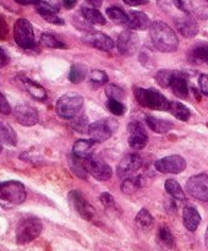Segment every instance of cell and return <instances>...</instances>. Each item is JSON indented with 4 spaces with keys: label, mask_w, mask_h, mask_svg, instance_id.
I'll return each mask as SVG.
<instances>
[{
    "label": "cell",
    "mask_w": 208,
    "mask_h": 251,
    "mask_svg": "<svg viewBox=\"0 0 208 251\" xmlns=\"http://www.w3.org/2000/svg\"><path fill=\"white\" fill-rule=\"evenodd\" d=\"M26 198V188L20 181L9 180L0 183V206L2 208H12L21 205Z\"/></svg>",
    "instance_id": "cell-2"
},
{
    "label": "cell",
    "mask_w": 208,
    "mask_h": 251,
    "mask_svg": "<svg viewBox=\"0 0 208 251\" xmlns=\"http://www.w3.org/2000/svg\"><path fill=\"white\" fill-rule=\"evenodd\" d=\"M164 189H165L166 193H168L171 198L175 199V200H185L186 199V195L185 193H184L183 188H181L180 184L176 180H174V179H168V180L165 181V184H164Z\"/></svg>",
    "instance_id": "cell-29"
},
{
    "label": "cell",
    "mask_w": 208,
    "mask_h": 251,
    "mask_svg": "<svg viewBox=\"0 0 208 251\" xmlns=\"http://www.w3.org/2000/svg\"><path fill=\"white\" fill-rule=\"evenodd\" d=\"M169 87L171 88L174 95L179 98H185L188 97V85H187V81H186L185 76L183 75L181 73H179L178 75L174 77V80L171 81L170 86Z\"/></svg>",
    "instance_id": "cell-21"
},
{
    "label": "cell",
    "mask_w": 208,
    "mask_h": 251,
    "mask_svg": "<svg viewBox=\"0 0 208 251\" xmlns=\"http://www.w3.org/2000/svg\"><path fill=\"white\" fill-rule=\"evenodd\" d=\"M168 110L176 119L181 120V122H187L191 117L190 109L180 102H170Z\"/></svg>",
    "instance_id": "cell-27"
},
{
    "label": "cell",
    "mask_w": 208,
    "mask_h": 251,
    "mask_svg": "<svg viewBox=\"0 0 208 251\" xmlns=\"http://www.w3.org/2000/svg\"><path fill=\"white\" fill-rule=\"evenodd\" d=\"M158 242L161 243V245H163L166 249H174L175 247V239H174L173 233L170 232L168 227L165 226H162L158 230Z\"/></svg>",
    "instance_id": "cell-31"
},
{
    "label": "cell",
    "mask_w": 208,
    "mask_h": 251,
    "mask_svg": "<svg viewBox=\"0 0 208 251\" xmlns=\"http://www.w3.org/2000/svg\"><path fill=\"white\" fill-rule=\"evenodd\" d=\"M117 122L113 118H104L88 125V135L94 144H100L109 140L116 132Z\"/></svg>",
    "instance_id": "cell-6"
},
{
    "label": "cell",
    "mask_w": 208,
    "mask_h": 251,
    "mask_svg": "<svg viewBox=\"0 0 208 251\" xmlns=\"http://www.w3.org/2000/svg\"><path fill=\"white\" fill-rule=\"evenodd\" d=\"M184 227L190 232H195L201 223V216L198 211L192 206H186L183 211Z\"/></svg>",
    "instance_id": "cell-19"
},
{
    "label": "cell",
    "mask_w": 208,
    "mask_h": 251,
    "mask_svg": "<svg viewBox=\"0 0 208 251\" xmlns=\"http://www.w3.org/2000/svg\"><path fill=\"white\" fill-rule=\"evenodd\" d=\"M107 15L112 21L117 22V24L126 25L127 14L122 9L117 6H110L107 9Z\"/></svg>",
    "instance_id": "cell-35"
},
{
    "label": "cell",
    "mask_w": 208,
    "mask_h": 251,
    "mask_svg": "<svg viewBox=\"0 0 208 251\" xmlns=\"http://www.w3.org/2000/svg\"><path fill=\"white\" fill-rule=\"evenodd\" d=\"M70 162V169L78 176V178L87 179V171L85 168V163H83V159L77 158L75 156H71L69 158Z\"/></svg>",
    "instance_id": "cell-33"
},
{
    "label": "cell",
    "mask_w": 208,
    "mask_h": 251,
    "mask_svg": "<svg viewBox=\"0 0 208 251\" xmlns=\"http://www.w3.org/2000/svg\"><path fill=\"white\" fill-rule=\"evenodd\" d=\"M135 98L139 102V105L144 108H149L153 110H168L169 102L159 91L153 90V88H142L135 87L134 88Z\"/></svg>",
    "instance_id": "cell-3"
},
{
    "label": "cell",
    "mask_w": 208,
    "mask_h": 251,
    "mask_svg": "<svg viewBox=\"0 0 208 251\" xmlns=\"http://www.w3.org/2000/svg\"><path fill=\"white\" fill-rule=\"evenodd\" d=\"M83 105V97L76 92L66 93L61 96L58 100L55 105L56 114L63 119H71L77 117L81 112V108Z\"/></svg>",
    "instance_id": "cell-5"
},
{
    "label": "cell",
    "mask_w": 208,
    "mask_h": 251,
    "mask_svg": "<svg viewBox=\"0 0 208 251\" xmlns=\"http://www.w3.org/2000/svg\"><path fill=\"white\" fill-rule=\"evenodd\" d=\"M88 122H87V118L85 115H80L77 118H73L72 119V129H75L77 132H83L88 131Z\"/></svg>",
    "instance_id": "cell-39"
},
{
    "label": "cell",
    "mask_w": 208,
    "mask_h": 251,
    "mask_svg": "<svg viewBox=\"0 0 208 251\" xmlns=\"http://www.w3.org/2000/svg\"><path fill=\"white\" fill-rule=\"evenodd\" d=\"M16 2L21 5H37L41 2V0H16Z\"/></svg>",
    "instance_id": "cell-50"
},
{
    "label": "cell",
    "mask_w": 208,
    "mask_h": 251,
    "mask_svg": "<svg viewBox=\"0 0 208 251\" xmlns=\"http://www.w3.org/2000/svg\"><path fill=\"white\" fill-rule=\"evenodd\" d=\"M88 78H90V82L94 86H103L105 83H108V81H109L107 73L103 70H98V69H94V70L91 71Z\"/></svg>",
    "instance_id": "cell-37"
},
{
    "label": "cell",
    "mask_w": 208,
    "mask_h": 251,
    "mask_svg": "<svg viewBox=\"0 0 208 251\" xmlns=\"http://www.w3.org/2000/svg\"><path fill=\"white\" fill-rule=\"evenodd\" d=\"M76 2H77V0H63V4L64 6L66 7V9H73L76 5Z\"/></svg>",
    "instance_id": "cell-49"
},
{
    "label": "cell",
    "mask_w": 208,
    "mask_h": 251,
    "mask_svg": "<svg viewBox=\"0 0 208 251\" xmlns=\"http://www.w3.org/2000/svg\"><path fill=\"white\" fill-rule=\"evenodd\" d=\"M135 221H136V223L142 228V229H149V228H152L154 222L152 215L149 213L148 210H146V208L139 210V212L136 215Z\"/></svg>",
    "instance_id": "cell-32"
},
{
    "label": "cell",
    "mask_w": 208,
    "mask_h": 251,
    "mask_svg": "<svg viewBox=\"0 0 208 251\" xmlns=\"http://www.w3.org/2000/svg\"><path fill=\"white\" fill-rule=\"evenodd\" d=\"M0 140L9 146H16L17 135L7 123L0 122Z\"/></svg>",
    "instance_id": "cell-25"
},
{
    "label": "cell",
    "mask_w": 208,
    "mask_h": 251,
    "mask_svg": "<svg viewBox=\"0 0 208 251\" xmlns=\"http://www.w3.org/2000/svg\"><path fill=\"white\" fill-rule=\"evenodd\" d=\"M14 114L16 122L19 124L23 125V126H33L39 120V115L36 108H33L29 104H26V103L16 105Z\"/></svg>",
    "instance_id": "cell-13"
},
{
    "label": "cell",
    "mask_w": 208,
    "mask_h": 251,
    "mask_svg": "<svg viewBox=\"0 0 208 251\" xmlns=\"http://www.w3.org/2000/svg\"><path fill=\"white\" fill-rule=\"evenodd\" d=\"M198 85H200L201 92L205 96H208V75L207 74H202L198 78Z\"/></svg>",
    "instance_id": "cell-45"
},
{
    "label": "cell",
    "mask_w": 208,
    "mask_h": 251,
    "mask_svg": "<svg viewBox=\"0 0 208 251\" xmlns=\"http://www.w3.org/2000/svg\"><path fill=\"white\" fill-rule=\"evenodd\" d=\"M122 1L130 6H139V5L148 4V0H122Z\"/></svg>",
    "instance_id": "cell-48"
},
{
    "label": "cell",
    "mask_w": 208,
    "mask_h": 251,
    "mask_svg": "<svg viewBox=\"0 0 208 251\" xmlns=\"http://www.w3.org/2000/svg\"><path fill=\"white\" fill-rule=\"evenodd\" d=\"M86 1L90 2V4L92 5V6H94V7H99L100 5H102L103 0H86Z\"/></svg>",
    "instance_id": "cell-51"
},
{
    "label": "cell",
    "mask_w": 208,
    "mask_h": 251,
    "mask_svg": "<svg viewBox=\"0 0 208 251\" xmlns=\"http://www.w3.org/2000/svg\"><path fill=\"white\" fill-rule=\"evenodd\" d=\"M9 63V55H7L6 51L2 48H0V68L5 66Z\"/></svg>",
    "instance_id": "cell-47"
},
{
    "label": "cell",
    "mask_w": 208,
    "mask_h": 251,
    "mask_svg": "<svg viewBox=\"0 0 208 251\" xmlns=\"http://www.w3.org/2000/svg\"><path fill=\"white\" fill-rule=\"evenodd\" d=\"M179 74V71H170V70H161L156 75V80L162 87H169L171 83V81L174 80L176 75Z\"/></svg>",
    "instance_id": "cell-36"
},
{
    "label": "cell",
    "mask_w": 208,
    "mask_h": 251,
    "mask_svg": "<svg viewBox=\"0 0 208 251\" xmlns=\"http://www.w3.org/2000/svg\"><path fill=\"white\" fill-rule=\"evenodd\" d=\"M93 147H94V142L92 140H77L73 144L72 156L77 157L80 159H86L87 157L91 156V152H92Z\"/></svg>",
    "instance_id": "cell-22"
},
{
    "label": "cell",
    "mask_w": 208,
    "mask_h": 251,
    "mask_svg": "<svg viewBox=\"0 0 208 251\" xmlns=\"http://www.w3.org/2000/svg\"><path fill=\"white\" fill-rule=\"evenodd\" d=\"M37 12L46 20V22L53 25H64V20L58 15V10L48 2H38L37 4Z\"/></svg>",
    "instance_id": "cell-18"
},
{
    "label": "cell",
    "mask_w": 208,
    "mask_h": 251,
    "mask_svg": "<svg viewBox=\"0 0 208 251\" xmlns=\"http://www.w3.org/2000/svg\"><path fill=\"white\" fill-rule=\"evenodd\" d=\"M143 178L142 176H130V178L125 179L124 183L121 185V191L125 195H132L136 193L137 190L143 186Z\"/></svg>",
    "instance_id": "cell-26"
},
{
    "label": "cell",
    "mask_w": 208,
    "mask_h": 251,
    "mask_svg": "<svg viewBox=\"0 0 208 251\" xmlns=\"http://www.w3.org/2000/svg\"><path fill=\"white\" fill-rule=\"evenodd\" d=\"M83 163H85V168L87 171V174L92 176L97 180L104 181L112 178V168L102 158H99V157H95L93 154H91L90 157L83 159Z\"/></svg>",
    "instance_id": "cell-8"
},
{
    "label": "cell",
    "mask_w": 208,
    "mask_h": 251,
    "mask_svg": "<svg viewBox=\"0 0 208 251\" xmlns=\"http://www.w3.org/2000/svg\"><path fill=\"white\" fill-rule=\"evenodd\" d=\"M149 36L154 48L163 53H173L178 49L179 39L173 28L162 21H156L151 24Z\"/></svg>",
    "instance_id": "cell-1"
},
{
    "label": "cell",
    "mask_w": 208,
    "mask_h": 251,
    "mask_svg": "<svg viewBox=\"0 0 208 251\" xmlns=\"http://www.w3.org/2000/svg\"><path fill=\"white\" fill-rule=\"evenodd\" d=\"M85 42L90 46L94 47L95 49H99L103 51H110L114 48L113 39L102 32H91L85 37Z\"/></svg>",
    "instance_id": "cell-16"
},
{
    "label": "cell",
    "mask_w": 208,
    "mask_h": 251,
    "mask_svg": "<svg viewBox=\"0 0 208 251\" xmlns=\"http://www.w3.org/2000/svg\"><path fill=\"white\" fill-rule=\"evenodd\" d=\"M107 108L110 113L114 115H122L125 113V105L122 104L120 100H108Z\"/></svg>",
    "instance_id": "cell-40"
},
{
    "label": "cell",
    "mask_w": 208,
    "mask_h": 251,
    "mask_svg": "<svg viewBox=\"0 0 208 251\" xmlns=\"http://www.w3.org/2000/svg\"><path fill=\"white\" fill-rule=\"evenodd\" d=\"M7 32H9L7 24L2 17H0V39H5V37L7 36Z\"/></svg>",
    "instance_id": "cell-46"
},
{
    "label": "cell",
    "mask_w": 208,
    "mask_h": 251,
    "mask_svg": "<svg viewBox=\"0 0 208 251\" xmlns=\"http://www.w3.org/2000/svg\"><path fill=\"white\" fill-rule=\"evenodd\" d=\"M129 146L134 150H142L148 142V136L141 123L132 122L129 124Z\"/></svg>",
    "instance_id": "cell-14"
},
{
    "label": "cell",
    "mask_w": 208,
    "mask_h": 251,
    "mask_svg": "<svg viewBox=\"0 0 208 251\" xmlns=\"http://www.w3.org/2000/svg\"><path fill=\"white\" fill-rule=\"evenodd\" d=\"M142 167V158L139 154H127L125 156L121 161L117 163L116 167V174L120 178H125V176H131L132 173L139 171Z\"/></svg>",
    "instance_id": "cell-15"
},
{
    "label": "cell",
    "mask_w": 208,
    "mask_h": 251,
    "mask_svg": "<svg viewBox=\"0 0 208 251\" xmlns=\"http://www.w3.org/2000/svg\"><path fill=\"white\" fill-rule=\"evenodd\" d=\"M116 48L117 51L120 54H122V55H134L139 48V36L132 31H124L117 37Z\"/></svg>",
    "instance_id": "cell-12"
},
{
    "label": "cell",
    "mask_w": 208,
    "mask_h": 251,
    "mask_svg": "<svg viewBox=\"0 0 208 251\" xmlns=\"http://www.w3.org/2000/svg\"><path fill=\"white\" fill-rule=\"evenodd\" d=\"M41 43L43 44L46 48L51 49H65L66 44L63 43L61 41H59L55 36L50 33H43L41 37Z\"/></svg>",
    "instance_id": "cell-34"
},
{
    "label": "cell",
    "mask_w": 208,
    "mask_h": 251,
    "mask_svg": "<svg viewBox=\"0 0 208 251\" xmlns=\"http://www.w3.org/2000/svg\"><path fill=\"white\" fill-rule=\"evenodd\" d=\"M2 151V146H1V144H0V152Z\"/></svg>",
    "instance_id": "cell-53"
},
{
    "label": "cell",
    "mask_w": 208,
    "mask_h": 251,
    "mask_svg": "<svg viewBox=\"0 0 208 251\" xmlns=\"http://www.w3.org/2000/svg\"><path fill=\"white\" fill-rule=\"evenodd\" d=\"M205 245L208 250V227H207V230H206V235H205Z\"/></svg>",
    "instance_id": "cell-52"
},
{
    "label": "cell",
    "mask_w": 208,
    "mask_h": 251,
    "mask_svg": "<svg viewBox=\"0 0 208 251\" xmlns=\"http://www.w3.org/2000/svg\"><path fill=\"white\" fill-rule=\"evenodd\" d=\"M176 27H178V31L183 34L186 38H191V37H195L198 32V26L197 22L190 16L181 17L176 21Z\"/></svg>",
    "instance_id": "cell-20"
},
{
    "label": "cell",
    "mask_w": 208,
    "mask_h": 251,
    "mask_svg": "<svg viewBox=\"0 0 208 251\" xmlns=\"http://www.w3.org/2000/svg\"><path fill=\"white\" fill-rule=\"evenodd\" d=\"M69 200L71 205L75 208L76 212L78 213L80 217H82L86 221H92L95 216V210L92 205H90L82 193L77 190H72L69 193Z\"/></svg>",
    "instance_id": "cell-10"
},
{
    "label": "cell",
    "mask_w": 208,
    "mask_h": 251,
    "mask_svg": "<svg viewBox=\"0 0 208 251\" xmlns=\"http://www.w3.org/2000/svg\"><path fill=\"white\" fill-rule=\"evenodd\" d=\"M87 76V66L85 64L75 63L71 65L70 73H69V80L72 83H80Z\"/></svg>",
    "instance_id": "cell-28"
},
{
    "label": "cell",
    "mask_w": 208,
    "mask_h": 251,
    "mask_svg": "<svg viewBox=\"0 0 208 251\" xmlns=\"http://www.w3.org/2000/svg\"><path fill=\"white\" fill-rule=\"evenodd\" d=\"M157 171L163 174H179L185 171L186 161L179 154L164 157L154 163Z\"/></svg>",
    "instance_id": "cell-11"
},
{
    "label": "cell",
    "mask_w": 208,
    "mask_h": 251,
    "mask_svg": "<svg viewBox=\"0 0 208 251\" xmlns=\"http://www.w3.org/2000/svg\"><path fill=\"white\" fill-rule=\"evenodd\" d=\"M105 95H107L108 100H121L125 97V91L119 86L114 85V83H109L105 87Z\"/></svg>",
    "instance_id": "cell-38"
},
{
    "label": "cell",
    "mask_w": 208,
    "mask_h": 251,
    "mask_svg": "<svg viewBox=\"0 0 208 251\" xmlns=\"http://www.w3.org/2000/svg\"><path fill=\"white\" fill-rule=\"evenodd\" d=\"M82 12V16L87 20L88 22L93 25H105V19L103 16V14H100V11H98L97 9H93V7H82L81 10Z\"/></svg>",
    "instance_id": "cell-30"
},
{
    "label": "cell",
    "mask_w": 208,
    "mask_h": 251,
    "mask_svg": "<svg viewBox=\"0 0 208 251\" xmlns=\"http://www.w3.org/2000/svg\"><path fill=\"white\" fill-rule=\"evenodd\" d=\"M186 191L196 200L208 202V174L191 176L186 183Z\"/></svg>",
    "instance_id": "cell-9"
},
{
    "label": "cell",
    "mask_w": 208,
    "mask_h": 251,
    "mask_svg": "<svg viewBox=\"0 0 208 251\" xmlns=\"http://www.w3.org/2000/svg\"><path fill=\"white\" fill-rule=\"evenodd\" d=\"M0 113H2V114H10L11 113V105H10L6 97L1 92H0Z\"/></svg>",
    "instance_id": "cell-44"
},
{
    "label": "cell",
    "mask_w": 208,
    "mask_h": 251,
    "mask_svg": "<svg viewBox=\"0 0 208 251\" xmlns=\"http://www.w3.org/2000/svg\"><path fill=\"white\" fill-rule=\"evenodd\" d=\"M146 123L149 129L157 134H166L174 127L173 123L168 122V120L158 119V118L152 117V115H146Z\"/></svg>",
    "instance_id": "cell-23"
},
{
    "label": "cell",
    "mask_w": 208,
    "mask_h": 251,
    "mask_svg": "<svg viewBox=\"0 0 208 251\" xmlns=\"http://www.w3.org/2000/svg\"><path fill=\"white\" fill-rule=\"evenodd\" d=\"M22 83H23L24 88L27 92L37 100H46V91L42 85H39L36 81L31 80V78H22Z\"/></svg>",
    "instance_id": "cell-24"
},
{
    "label": "cell",
    "mask_w": 208,
    "mask_h": 251,
    "mask_svg": "<svg viewBox=\"0 0 208 251\" xmlns=\"http://www.w3.org/2000/svg\"><path fill=\"white\" fill-rule=\"evenodd\" d=\"M151 20L144 12L130 11L127 14V21L125 26L130 29H147L151 27Z\"/></svg>",
    "instance_id": "cell-17"
},
{
    "label": "cell",
    "mask_w": 208,
    "mask_h": 251,
    "mask_svg": "<svg viewBox=\"0 0 208 251\" xmlns=\"http://www.w3.org/2000/svg\"><path fill=\"white\" fill-rule=\"evenodd\" d=\"M193 58H195L196 61L206 63L208 65V46L197 47L193 50Z\"/></svg>",
    "instance_id": "cell-41"
},
{
    "label": "cell",
    "mask_w": 208,
    "mask_h": 251,
    "mask_svg": "<svg viewBox=\"0 0 208 251\" xmlns=\"http://www.w3.org/2000/svg\"><path fill=\"white\" fill-rule=\"evenodd\" d=\"M43 225L39 218L29 216L22 218L16 227V243L19 245L28 244L41 235Z\"/></svg>",
    "instance_id": "cell-4"
},
{
    "label": "cell",
    "mask_w": 208,
    "mask_h": 251,
    "mask_svg": "<svg viewBox=\"0 0 208 251\" xmlns=\"http://www.w3.org/2000/svg\"><path fill=\"white\" fill-rule=\"evenodd\" d=\"M99 200H100V202L103 203V206H104V208L105 210H114L115 207H116V203H115V200H114V198H113L112 195H110L109 193H103V194H100V196H99Z\"/></svg>",
    "instance_id": "cell-42"
},
{
    "label": "cell",
    "mask_w": 208,
    "mask_h": 251,
    "mask_svg": "<svg viewBox=\"0 0 208 251\" xmlns=\"http://www.w3.org/2000/svg\"><path fill=\"white\" fill-rule=\"evenodd\" d=\"M14 38L17 46L23 49H33L36 47L33 27L26 19H19L14 26Z\"/></svg>",
    "instance_id": "cell-7"
},
{
    "label": "cell",
    "mask_w": 208,
    "mask_h": 251,
    "mask_svg": "<svg viewBox=\"0 0 208 251\" xmlns=\"http://www.w3.org/2000/svg\"><path fill=\"white\" fill-rule=\"evenodd\" d=\"M173 2L179 10L186 12V14H190L193 9L192 0H173Z\"/></svg>",
    "instance_id": "cell-43"
}]
</instances>
